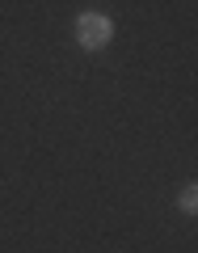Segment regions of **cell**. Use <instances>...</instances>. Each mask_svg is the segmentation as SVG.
Listing matches in <instances>:
<instances>
[{
	"mask_svg": "<svg viewBox=\"0 0 198 253\" xmlns=\"http://www.w3.org/2000/svg\"><path fill=\"white\" fill-rule=\"evenodd\" d=\"M110 34H114V26H110V17H101V13H84V17L76 21V38H80V46H89V51L106 46Z\"/></svg>",
	"mask_w": 198,
	"mask_h": 253,
	"instance_id": "6da1fadb",
	"label": "cell"
},
{
	"mask_svg": "<svg viewBox=\"0 0 198 253\" xmlns=\"http://www.w3.org/2000/svg\"><path fill=\"white\" fill-rule=\"evenodd\" d=\"M194 194H198V190H194V186H186V190H181V207H186V211H194V203H198V199H194Z\"/></svg>",
	"mask_w": 198,
	"mask_h": 253,
	"instance_id": "7a4b0ae2",
	"label": "cell"
}]
</instances>
